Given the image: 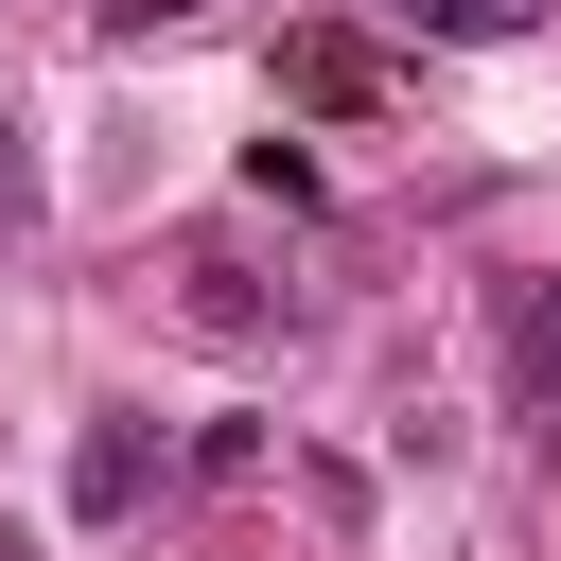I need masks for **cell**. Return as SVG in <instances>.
I'll return each mask as SVG.
<instances>
[{
    "instance_id": "277c9868",
    "label": "cell",
    "mask_w": 561,
    "mask_h": 561,
    "mask_svg": "<svg viewBox=\"0 0 561 561\" xmlns=\"http://www.w3.org/2000/svg\"><path fill=\"white\" fill-rule=\"evenodd\" d=\"M280 88H298V105H333V123H351V105H368V88H386V70H368V35H280Z\"/></svg>"
},
{
    "instance_id": "3957f363",
    "label": "cell",
    "mask_w": 561,
    "mask_h": 561,
    "mask_svg": "<svg viewBox=\"0 0 561 561\" xmlns=\"http://www.w3.org/2000/svg\"><path fill=\"white\" fill-rule=\"evenodd\" d=\"M158 473H175V456H158V421H88V456H70V508H88V526H123Z\"/></svg>"
},
{
    "instance_id": "6da1fadb",
    "label": "cell",
    "mask_w": 561,
    "mask_h": 561,
    "mask_svg": "<svg viewBox=\"0 0 561 561\" xmlns=\"http://www.w3.org/2000/svg\"><path fill=\"white\" fill-rule=\"evenodd\" d=\"M175 333H210V351H263V333H298V298H280V280H245L228 245H175Z\"/></svg>"
},
{
    "instance_id": "8992f818",
    "label": "cell",
    "mask_w": 561,
    "mask_h": 561,
    "mask_svg": "<svg viewBox=\"0 0 561 561\" xmlns=\"http://www.w3.org/2000/svg\"><path fill=\"white\" fill-rule=\"evenodd\" d=\"M0 228H35V140H18V105H0Z\"/></svg>"
},
{
    "instance_id": "52a82bcc",
    "label": "cell",
    "mask_w": 561,
    "mask_h": 561,
    "mask_svg": "<svg viewBox=\"0 0 561 561\" xmlns=\"http://www.w3.org/2000/svg\"><path fill=\"white\" fill-rule=\"evenodd\" d=\"M88 18H105V35H175L193 0H88Z\"/></svg>"
},
{
    "instance_id": "7a4b0ae2",
    "label": "cell",
    "mask_w": 561,
    "mask_h": 561,
    "mask_svg": "<svg viewBox=\"0 0 561 561\" xmlns=\"http://www.w3.org/2000/svg\"><path fill=\"white\" fill-rule=\"evenodd\" d=\"M508 403H526V438L561 456V280H508Z\"/></svg>"
},
{
    "instance_id": "5b68a950",
    "label": "cell",
    "mask_w": 561,
    "mask_h": 561,
    "mask_svg": "<svg viewBox=\"0 0 561 561\" xmlns=\"http://www.w3.org/2000/svg\"><path fill=\"white\" fill-rule=\"evenodd\" d=\"M386 18H403V35H438V53H491V35H526L543 0H386Z\"/></svg>"
}]
</instances>
